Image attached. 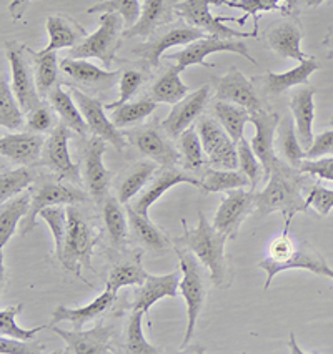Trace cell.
I'll use <instances>...</instances> for the list:
<instances>
[{
    "label": "cell",
    "instance_id": "cell-1",
    "mask_svg": "<svg viewBox=\"0 0 333 354\" xmlns=\"http://www.w3.org/2000/svg\"><path fill=\"white\" fill-rule=\"evenodd\" d=\"M267 187L255 193V209L260 216L282 212L283 220H294L297 213H307L305 198L302 196V176L290 165L278 160L267 180Z\"/></svg>",
    "mask_w": 333,
    "mask_h": 354
},
{
    "label": "cell",
    "instance_id": "cell-2",
    "mask_svg": "<svg viewBox=\"0 0 333 354\" xmlns=\"http://www.w3.org/2000/svg\"><path fill=\"white\" fill-rule=\"evenodd\" d=\"M182 223L183 236L177 238L175 243L187 246L205 268H208L213 285L227 288L230 285L228 261L225 257V241L228 240L227 234L220 233L219 230H215V226L208 223L202 209H199V225L195 228L188 230L185 221Z\"/></svg>",
    "mask_w": 333,
    "mask_h": 354
},
{
    "label": "cell",
    "instance_id": "cell-3",
    "mask_svg": "<svg viewBox=\"0 0 333 354\" xmlns=\"http://www.w3.org/2000/svg\"><path fill=\"white\" fill-rule=\"evenodd\" d=\"M98 241V233L92 225L80 215L73 205L67 207V234H65L64 253L59 261L65 270L71 271L77 278H82L80 268L92 270V254Z\"/></svg>",
    "mask_w": 333,
    "mask_h": 354
},
{
    "label": "cell",
    "instance_id": "cell-4",
    "mask_svg": "<svg viewBox=\"0 0 333 354\" xmlns=\"http://www.w3.org/2000/svg\"><path fill=\"white\" fill-rule=\"evenodd\" d=\"M175 245L177 254H179V266L180 271H182L179 290L185 301H187V331H185L182 341V348H185L192 341L195 323L204 310L205 298H207V286H205L204 273L200 270L199 261H197L199 258L187 246L179 245V243H175Z\"/></svg>",
    "mask_w": 333,
    "mask_h": 354
},
{
    "label": "cell",
    "instance_id": "cell-5",
    "mask_svg": "<svg viewBox=\"0 0 333 354\" xmlns=\"http://www.w3.org/2000/svg\"><path fill=\"white\" fill-rule=\"evenodd\" d=\"M123 26L125 22L120 14H102L97 30L85 37L84 42L72 47L69 59H98L105 67H110L120 45Z\"/></svg>",
    "mask_w": 333,
    "mask_h": 354
},
{
    "label": "cell",
    "instance_id": "cell-6",
    "mask_svg": "<svg viewBox=\"0 0 333 354\" xmlns=\"http://www.w3.org/2000/svg\"><path fill=\"white\" fill-rule=\"evenodd\" d=\"M224 0H183L175 6V14L187 20L192 27L200 28L205 34L222 39H255L253 32H238L225 27L224 22H237L233 17H220L210 14V6H222Z\"/></svg>",
    "mask_w": 333,
    "mask_h": 354
},
{
    "label": "cell",
    "instance_id": "cell-7",
    "mask_svg": "<svg viewBox=\"0 0 333 354\" xmlns=\"http://www.w3.org/2000/svg\"><path fill=\"white\" fill-rule=\"evenodd\" d=\"M7 59H9L10 72H12V90L17 97L20 106L24 112H30L35 106L40 105V93L37 88L35 72L30 67L26 52V45L15 42V40H7L6 42Z\"/></svg>",
    "mask_w": 333,
    "mask_h": 354
},
{
    "label": "cell",
    "instance_id": "cell-8",
    "mask_svg": "<svg viewBox=\"0 0 333 354\" xmlns=\"http://www.w3.org/2000/svg\"><path fill=\"white\" fill-rule=\"evenodd\" d=\"M217 52H230L237 53V55L244 57L252 64H257V60L250 55L249 47L244 40L240 39H222L217 35H205L204 39L195 40V42L188 44L187 47L182 48L180 52L172 53L168 55V59L177 62V68L180 72H183L185 68L190 67V65H202V67H215L213 64H207L205 57L210 55V53Z\"/></svg>",
    "mask_w": 333,
    "mask_h": 354
},
{
    "label": "cell",
    "instance_id": "cell-9",
    "mask_svg": "<svg viewBox=\"0 0 333 354\" xmlns=\"http://www.w3.org/2000/svg\"><path fill=\"white\" fill-rule=\"evenodd\" d=\"M87 201V193H84L80 188L69 187L59 182H42L35 190L32 192V201L28 213L20 221L19 234L27 236L37 225V216L40 215L44 208L53 207V205H77Z\"/></svg>",
    "mask_w": 333,
    "mask_h": 354
},
{
    "label": "cell",
    "instance_id": "cell-10",
    "mask_svg": "<svg viewBox=\"0 0 333 354\" xmlns=\"http://www.w3.org/2000/svg\"><path fill=\"white\" fill-rule=\"evenodd\" d=\"M204 151L207 155L208 163L213 168H224V170H235L238 167L237 143L230 138L220 123L212 120L210 117H202L197 127Z\"/></svg>",
    "mask_w": 333,
    "mask_h": 354
},
{
    "label": "cell",
    "instance_id": "cell-11",
    "mask_svg": "<svg viewBox=\"0 0 333 354\" xmlns=\"http://www.w3.org/2000/svg\"><path fill=\"white\" fill-rule=\"evenodd\" d=\"M71 129L65 123H59L53 127V130L45 140L42 150V163L48 167L53 173L60 178H67L71 182L80 183V171L79 165H75L71 160L69 153V140H71Z\"/></svg>",
    "mask_w": 333,
    "mask_h": 354
},
{
    "label": "cell",
    "instance_id": "cell-12",
    "mask_svg": "<svg viewBox=\"0 0 333 354\" xmlns=\"http://www.w3.org/2000/svg\"><path fill=\"white\" fill-rule=\"evenodd\" d=\"M72 97L75 100L77 106L80 109L82 115H84L85 122H87L89 130L92 131V135L104 138L105 142L112 143L118 151H123L127 147V138L125 135L118 131L117 127L114 125V122L110 118H107L105 115V106L100 104V100L87 95V93L80 92V90L72 88Z\"/></svg>",
    "mask_w": 333,
    "mask_h": 354
},
{
    "label": "cell",
    "instance_id": "cell-13",
    "mask_svg": "<svg viewBox=\"0 0 333 354\" xmlns=\"http://www.w3.org/2000/svg\"><path fill=\"white\" fill-rule=\"evenodd\" d=\"M105 140L92 135L84 150V182L89 195L98 205L104 203L110 185V171L104 165Z\"/></svg>",
    "mask_w": 333,
    "mask_h": 354
},
{
    "label": "cell",
    "instance_id": "cell-14",
    "mask_svg": "<svg viewBox=\"0 0 333 354\" xmlns=\"http://www.w3.org/2000/svg\"><path fill=\"white\" fill-rule=\"evenodd\" d=\"M255 209V192H245L242 188L230 190L222 200L219 209H217L213 226L220 233L227 234L228 238H235L245 218Z\"/></svg>",
    "mask_w": 333,
    "mask_h": 354
},
{
    "label": "cell",
    "instance_id": "cell-15",
    "mask_svg": "<svg viewBox=\"0 0 333 354\" xmlns=\"http://www.w3.org/2000/svg\"><path fill=\"white\" fill-rule=\"evenodd\" d=\"M280 120V115L267 112L263 109L250 113V122L255 127V137L250 142V147L263 167V180H269L273 165L278 162V156L273 151V135Z\"/></svg>",
    "mask_w": 333,
    "mask_h": 354
},
{
    "label": "cell",
    "instance_id": "cell-16",
    "mask_svg": "<svg viewBox=\"0 0 333 354\" xmlns=\"http://www.w3.org/2000/svg\"><path fill=\"white\" fill-rule=\"evenodd\" d=\"M55 335L67 343L64 353L67 354H112L115 349L112 348V328L105 324H97L96 328L89 331L82 329H73V331H65V329L51 326Z\"/></svg>",
    "mask_w": 333,
    "mask_h": 354
},
{
    "label": "cell",
    "instance_id": "cell-17",
    "mask_svg": "<svg viewBox=\"0 0 333 354\" xmlns=\"http://www.w3.org/2000/svg\"><path fill=\"white\" fill-rule=\"evenodd\" d=\"M125 138L141 153L149 156L150 160L162 167H174L175 163L180 162V151L155 127L127 131Z\"/></svg>",
    "mask_w": 333,
    "mask_h": 354
},
{
    "label": "cell",
    "instance_id": "cell-18",
    "mask_svg": "<svg viewBox=\"0 0 333 354\" xmlns=\"http://www.w3.org/2000/svg\"><path fill=\"white\" fill-rule=\"evenodd\" d=\"M213 84H215V95L219 100L244 106L250 113L258 112V110L263 109L260 98L255 93L252 82L238 68L232 67L224 77L215 78Z\"/></svg>",
    "mask_w": 333,
    "mask_h": 354
},
{
    "label": "cell",
    "instance_id": "cell-19",
    "mask_svg": "<svg viewBox=\"0 0 333 354\" xmlns=\"http://www.w3.org/2000/svg\"><path fill=\"white\" fill-rule=\"evenodd\" d=\"M208 93H210V86L204 85L172 106L170 113L162 122V129L165 130L168 137L179 138L190 127V123L199 118V115L204 112L205 105H207L208 97H210Z\"/></svg>",
    "mask_w": 333,
    "mask_h": 354
},
{
    "label": "cell",
    "instance_id": "cell-20",
    "mask_svg": "<svg viewBox=\"0 0 333 354\" xmlns=\"http://www.w3.org/2000/svg\"><path fill=\"white\" fill-rule=\"evenodd\" d=\"M303 39L302 26L294 19H282L272 24L265 34L267 45L275 53L285 59H294L303 62L308 57L300 48V42Z\"/></svg>",
    "mask_w": 333,
    "mask_h": 354
},
{
    "label": "cell",
    "instance_id": "cell-21",
    "mask_svg": "<svg viewBox=\"0 0 333 354\" xmlns=\"http://www.w3.org/2000/svg\"><path fill=\"white\" fill-rule=\"evenodd\" d=\"M180 0H143L142 14L137 24L123 30L122 37L134 39V37H149L159 27L170 24L175 14V6Z\"/></svg>",
    "mask_w": 333,
    "mask_h": 354
},
{
    "label": "cell",
    "instance_id": "cell-22",
    "mask_svg": "<svg viewBox=\"0 0 333 354\" xmlns=\"http://www.w3.org/2000/svg\"><path fill=\"white\" fill-rule=\"evenodd\" d=\"M205 34L204 30L200 28L192 27V26H182V27H175L172 30H168L167 34L157 37V39L150 40V42H145L138 47L134 48V53H137L138 57H143L145 60L150 62V65L157 67L160 57L162 53L167 50V48L175 47V45H188L195 40L204 39Z\"/></svg>",
    "mask_w": 333,
    "mask_h": 354
},
{
    "label": "cell",
    "instance_id": "cell-23",
    "mask_svg": "<svg viewBox=\"0 0 333 354\" xmlns=\"http://www.w3.org/2000/svg\"><path fill=\"white\" fill-rule=\"evenodd\" d=\"M45 138L40 133H10L0 138V153L12 163L30 165L42 158Z\"/></svg>",
    "mask_w": 333,
    "mask_h": 354
},
{
    "label": "cell",
    "instance_id": "cell-24",
    "mask_svg": "<svg viewBox=\"0 0 333 354\" xmlns=\"http://www.w3.org/2000/svg\"><path fill=\"white\" fill-rule=\"evenodd\" d=\"M180 183H187V185H193V187L202 188V182H200L199 178H195V176H190L188 173L177 170L174 167H165V170L160 171V175L154 180V182H152L150 187L143 193H141V196L135 200V203L132 205V208H134L137 213H141L142 216L149 218V209L152 205H154L155 201L163 195V193Z\"/></svg>",
    "mask_w": 333,
    "mask_h": 354
},
{
    "label": "cell",
    "instance_id": "cell-25",
    "mask_svg": "<svg viewBox=\"0 0 333 354\" xmlns=\"http://www.w3.org/2000/svg\"><path fill=\"white\" fill-rule=\"evenodd\" d=\"M115 298H117V293L112 291V288L105 285V291L100 296H97L92 303H89L87 306L82 308H67L64 304H59L52 313V324L62 323V321H67L71 323L73 329H82L85 324L90 323V321L97 319L98 316L104 315V313L112 306Z\"/></svg>",
    "mask_w": 333,
    "mask_h": 354
},
{
    "label": "cell",
    "instance_id": "cell-26",
    "mask_svg": "<svg viewBox=\"0 0 333 354\" xmlns=\"http://www.w3.org/2000/svg\"><path fill=\"white\" fill-rule=\"evenodd\" d=\"M180 286V271L154 277L149 274L143 285L135 293V301L132 310H141L147 315L152 306L162 298H177V291Z\"/></svg>",
    "mask_w": 333,
    "mask_h": 354
},
{
    "label": "cell",
    "instance_id": "cell-27",
    "mask_svg": "<svg viewBox=\"0 0 333 354\" xmlns=\"http://www.w3.org/2000/svg\"><path fill=\"white\" fill-rule=\"evenodd\" d=\"M314 88L305 86L300 88L290 98L291 117L295 120V129L300 140V145L307 150L314 143V120H315V102Z\"/></svg>",
    "mask_w": 333,
    "mask_h": 354
},
{
    "label": "cell",
    "instance_id": "cell-28",
    "mask_svg": "<svg viewBox=\"0 0 333 354\" xmlns=\"http://www.w3.org/2000/svg\"><path fill=\"white\" fill-rule=\"evenodd\" d=\"M45 28L48 32V45L42 50L55 52L60 48H69L79 45V40L87 37L85 28L75 20L64 17V15H48Z\"/></svg>",
    "mask_w": 333,
    "mask_h": 354
},
{
    "label": "cell",
    "instance_id": "cell-29",
    "mask_svg": "<svg viewBox=\"0 0 333 354\" xmlns=\"http://www.w3.org/2000/svg\"><path fill=\"white\" fill-rule=\"evenodd\" d=\"M32 192L14 196L9 201H3L0 207V248H6L12 234L19 230L20 221L26 218L30 208Z\"/></svg>",
    "mask_w": 333,
    "mask_h": 354
},
{
    "label": "cell",
    "instance_id": "cell-30",
    "mask_svg": "<svg viewBox=\"0 0 333 354\" xmlns=\"http://www.w3.org/2000/svg\"><path fill=\"white\" fill-rule=\"evenodd\" d=\"M318 68L320 65L316 64L315 59L310 57V59L300 62L298 67L291 68L285 73L269 72L263 77V80H265V86L270 93H273V95H282L283 92H287L291 86L308 84V77L314 72H316Z\"/></svg>",
    "mask_w": 333,
    "mask_h": 354
},
{
    "label": "cell",
    "instance_id": "cell-31",
    "mask_svg": "<svg viewBox=\"0 0 333 354\" xmlns=\"http://www.w3.org/2000/svg\"><path fill=\"white\" fill-rule=\"evenodd\" d=\"M127 215H129V223L134 230L135 236L141 240L145 248H149L154 253H163L170 248V240L155 226L147 216H142L141 213L135 212L132 205L127 203Z\"/></svg>",
    "mask_w": 333,
    "mask_h": 354
},
{
    "label": "cell",
    "instance_id": "cell-32",
    "mask_svg": "<svg viewBox=\"0 0 333 354\" xmlns=\"http://www.w3.org/2000/svg\"><path fill=\"white\" fill-rule=\"evenodd\" d=\"M48 102L51 106L55 110V113L62 118V122L69 127V129L75 131L79 135L87 133V122H85L84 115L77 104H73L72 93L65 92L60 86H53L52 92L48 93Z\"/></svg>",
    "mask_w": 333,
    "mask_h": 354
},
{
    "label": "cell",
    "instance_id": "cell-33",
    "mask_svg": "<svg viewBox=\"0 0 333 354\" xmlns=\"http://www.w3.org/2000/svg\"><path fill=\"white\" fill-rule=\"evenodd\" d=\"M180 70L175 67L168 68L162 77L152 85L150 98L157 104H172L182 100L183 97L188 95V86L180 80Z\"/></svg>",
    "mask_w": 333,
    "mask_h": 354
},
{
    "label": "cell",
    "instance_id": "cell-34",
    "mask_svg": "<svg viewBox=\"0 0 333 354\" xmlns=\"http://www.w3.org/2000/svg\"><path fill=\"white\" fill-rule=\"evenodd\" d=\"M224 6L232 7V9H238L244 12V17L237 19L240 26H244L245 20L249 15L253 17V34L258 35V14L260 12H270V10H280L285 14H290V10L295 6H298V0H238V2H232V0H224Z\"/></svg>",
    "mask_w": 333,
    "mask_h": 354
},
{
    "label": "cell",
    "instance_id": "cell-35",
    "mask_svg": "<svg viewBox=\"0 0 333 354\" xmlns=\"http://www.w3.org/2000/svg\"><path fill=\"white\" fill-rule=\"evenodd\" d=\"M60 68L73 80L85 85H100L104 82H112L118 75V72H109L85 59H69V57L60 62Z\"/></svg>",
    "mask_w": 333,
    "mask_h": 354
},
{
    "label": "cell",
    "instance_id": "cell-36",
    "mask_svg": "<svg viewBox=\"0 0 333 354\" xmlns=\"http://www.w3.org/2000/svg\"><path fill=\"white\" fill-rule=\"evenodd\" d=\"M30 59L34 62L35 82L40 97H47L59 78V57L55 52L40 50L30 52Z\"/></svg>",
    "mask_w": 333,
    "mask_h": 354
},
{
    "label": "cell",
    "instance_id": "cell-37",
    "mask_svg": "<svg viewBox=\"0 0 333 354\" xmlns=\"http://www.w3.org/2000/svg\"><path fill=\"white\" fill-rule=\"evenodd\" d=\"M213 112H215L217 120L220 122V125L224 127L233 142L238 143L244 138L245 125L246 122H250L249 110L237 104L219 100L213 105Z\"/></svg>",
    "mask_w": 333,
    "mask_h": 354
},
{
    "label": "cell",
    "instance_id": "cell-38",
    "mask_svg": "<svg viewBox=\"0 0 333 354\" xmlns=\"http://www.w3.org/2000/svg\"><path fill=\"white\" fill-rule=\"evenodd\" d=\"M278 148H280L283 158L287 160V163L294 168H300L303 158H305V150L300 145V140L297 135V129H295V120L291 115L283 117L280 123H278Z\"/></svg>",
    "mask_w": 333,
    "mask_h": 354
},
{
    "label": "cell",
    "instance_id": "cell-39",
    "mask_svg": "<svg viewBox=\"0 0 333 354\" xmlns=\"http://www.w3.org/2000/svg\"><path fill=\"white\" fill-rule=\"evenodd\" d=\"M102 215L112 245L118 250L123 248L127 243V220L118 198L107 196L102 203Z\"/></svg>",
    "mask_w": 333,
    "mask_h": 354
},
{
    "label": "cell",
    "instance_id": "cell-40",
    "mask_svg": "<svg viewBox=\"0 0 333 354\" xmlns=\"http://www.w3.org/2000/svg\"><path fill=\"white\" fill-rule=\"evenodd\" d=\"M249 178L242 171L224 170V168H207L202 188L208 193H224L246 187Z\"/></svg>",
    "mask_w": 333,
    "mask_h": 354
},
{
    "label": "cell",
    "instance_id": "cell-41",
    "mask_svg": "<svg viewBox=\"0 0 333 354\" xmlns=\"http://www.w3.org/2000/svg\"><path fill=\"white\" fill-rule=\"evenodd\" d=\"M24 110L7 80H0V125L7 130H19L24 125Z\"/></svg>",
    "mask_w": 333,
    "mask_h": 354
},
{
    "label": "cell",
    "instance_id": "cell-42",
    "mask_svg": "<svg viewBox=\"0 0 333 354\" xmlns=\"http://www.w3.org/2000/svg\"><path fill=\"white\" fill-rule=\"evenodd\" d=\"M155 170H157V165L154 162H142L132 170L129 175L123 178V182L118 187V201L122 205H127L134 198L135 195H138V192L145 187L147 182L152 178Z\"/></svg>",
    "mask_w": 333,
    "mask_h": 354
},
{
    "label": "cell",
    "instance_id": "cell-43",
    "mask_svg": "<svg viewBox=\"0 0 333 354\" xmlns=\"http://www.w3.org/2000/svg\"><path fill=\"white\" fill-rule=\"evenodd\" d=\"M155 109H157V102H154L152 98L127 102V104L118 106V109L112 110L110 120L114 122V125L117 129H123V127H129L132 123H137L143 120V118H147L150 113L155 112Z\"/></svg>",
    "mask_w": 333,
    "mask_h": 354
},
{
    "label": "cell",
    "instance_id": "cell-44",
    "mask_svg": "<svg viewBox=\"0 0 333 354\" xmlns=\"http://www.w3.org/2000/svg\"><path fill=\"white\" fill-rule=\"evenodd\" d=\"M35 182V171L27 167H19L14 170L3 171L0 176V200L9 201L14 196L20 195V192L27 190Z\"/></svg>",
    "mask_w": 333,
    "mask_h": 354
},
{
    "label": "cell",
    "instance_id": "cell-45",
    "mask_svg": "<svg viewBox=\"0 0 333 354\" xmlns=\"http://www.w3.org/2000/svg\"><path fill=\"white\" fill-rule=\"evenodd\" d=\"M145 313L141 310H134L130 315L129 323L125 329V349L132 354H159L162 353L159 348L152 346L142 331V319Z\"/></svg>",
    "mask_w": 333,
    "mask_h": 354
},
{
    "label": "cell",
    "instance_id": "cell-46",
    "mask_svg": "<svg viewBox=\"0 0 333 354\" xmlns=\"http://www.w3.org/2000/svg\"><path fill=\"white\" fill-rule=\"evenodd\" d=\"M149 273L143 270L142 263L130 261V263H120V265L114 266L110 271L109 279H107V286L112 288V291L117 293L123 286H134V285H143Z\"/></svg>",
    "mask_w": 333,
    "mask_h": 354
},
{
    "label": "cell",
    "instance_id": "cell-47",
    "mask_svg": "<svg viewBox=\"0 0 333 354\" xmlns=\"http://www.w3.org/2000/svg\"><path fill=\"white\" fill-rule=\"evenodd\" d=\"M87 14H120L129 28L141 19V0H102L89 7Z\"/></svg>",
    "mask_w": 333,
    "mask_h": 354
},
{
    "label": "cell",
    "instance_id": "cell-48",
    "mask_svg": "<svg viewBox=\"0 0 333 354\" xmlns=\"http://www.w3.org/2000/svg\"><path fill=\"white\" fill-rule=\"evenodd\" d=\"M179 147H180V151H182L183 167L187 168V170L195 171L204 167L205 151H204L202 142H200L199 131H195L188 127V129L179 137Z\"/></svg>",
    "mask_w": 333,
    "mask_h": 354
},
{
    "label": "cell",
    "instance_id": "cell-49",
    "mask_svg": "<svg viewBox=\"0 0 333 354\" xmlns=\"http://www.w3.org/2000/svg\"><path fill=\"white\" fill-rule=\"evenodd\" d=\"M40 218L48 225L53 234V243H55V257L62 258L65 245V234H67V208H62V205H53L40 212Z\"/></svg>",
    "mask_w": 333,
    "mask_h": 354
},
{
    "label": "cell",
    "instance_id": "cell-50",
    "mask_svg": "<svg viewBox=\"0 0 333 354\" xmlns=\"http://www.w3.org/2000/svg\"><path fill=\"white\" fill-rule=\"evenodd\" d=\"M22 313V304H15V306H9V308H3L0 311V333L2 336L7 337H15V339H24V341H30L34 339L37 333L44 331V329L51 328V326H39L34 329H24L20 328L17 324V315Z\"/></svg>",
    "mask_w": 333,
    "mask_h": 354
},
{
    "label": "cell",
    "instance_id": "cell-51",
    "mask_svg": "<svg viewBox=\"0 0 333 354\" xmlns=\"http://www.w3.org/2000/svg\"><path fill=\"white\" fill-rule=\"evenodd\" d=\"M237 153H238V167H240V171L249 178L250 188L255 190L257 185L263 178V167L262 163L258 162L257 155L253 153L252 147L246 142L245 138H242L240 142L237 143Z\"/></svg>",
    "mask_w": 333,
    "mask_h": 354
},
{
    "label": "cell",
    "instance_id": "cell-52",
    "mask_svg": "<svg viewBox=\"0 0 333 354\" xmlns=\"http://www.w3.org/2000/svg\"><path fill=\"white\" fill-rule=\"evenodd\" d=\"M143 84V75L138 70H125L120 77V93H118V100L110 102V104H105V110H115L118 106H122L123 104L130 100L132 97L137 93V90L141 88Z\"/></svg>",
    "mask_w": 333,
    "mask_h": 354
},
{
    "label": "cell",
    "instance_id": "cell-53",
    "mask_svg": "<svg viewBox=\"0 0 333 354\" xmlns=\"http://www.w3.org/2000/svg\"><path fill=\"white\" fill-rule=\"evenodd\" d=\"M307 208H314L318 216H327L333 209V190L316 183L305 198Z\"/></svg>",
    "mask_w": 333,
    "mask_h": 354
},
{
    "label": "cell",
    "instance_id": "cell-54",
    "mask_svg": "<svg viewBox=\"0 0 333 354\" xmlns=\"http://www.w3.org/2000/svg\"><path fill=\"white\" fill-rule=\"evenodd\" d=\"M53 125V115L52 110L45 104H40L34 110L28 112L26 127L27 131H34V133H45L52 129Z\"/></svg>",
    "mask_w": 333,
    "mask_h": 354
},
{
    "label": "cell",
    "instance_id": "cell-55",
    "mask_svg": "<svg viewBox=\"0 0 333 354\" xmlns=\"http://www.w3.org/2000/svg\"><path fill=\"white\" fill-rule=\"evenodd\" d=\"M298 170L307 175H315L322 180L333 182V156H323L320 160H303Z\"/></svg>",
    "mask_w": 333,
    "mask_h": 354
},
{
    "label": "cell",
    "instance_id": "cell-56",
    "mask_svg": "<svg viewBox=\"0 0 333 354\" xmlns=\"http://www.w3.org/2000/svg\"><path fill=\"white\" fill-rule=\"evenodd\" d=\"M44 351V344H32L28 341L7 336H2L0 339V353L2 354H39Z\"/></svg>",
    "mask_w": 333,
    "mask_h": 354
},
{
    "label": "cell",
    "instance_id": "cell-57",
    "mask_svg": "<svg viewBox=\"0 0 333 354\" xmlns=\"http://www.w3.org/2000/svg\"><path fill=\"white\" fill-rule=\"evenodd\" d=\"M328 155H333V130L323 131V133H320L318 137L314 138V143L307 150L305 158L314 160Z\"/></svg>",
    "mask_w": 333,
    "mask_h": 354
},
{
    "label": "cell",
    "instance_id": "cell-58",
    "mask_svg": "<svg viewBox=\"0 0 333 354\" xmlns=\"http://www.w3.org/2000/svg\"><path fill=\"white\" fill-rule=\"evenodd\" d=\"M30 2H34V0H12L9 6L10 17L14 20L22 19L24 14H26V10L28 9V6H30Z\"/></svg>",
    "mask_w": 333,
    "mask_h": 354
},
{
    "label": "cell",
    "instance_id": "cell-59",
    "mask_svg": "<svg viewBox=\"0 0 333 354\" xmlns=\"http://www.w3.org/2000/svg\"><path fill=\"white\" fill-rule=\"evenodd\" d=\"M315 274H322V277H327V278L333 279V270L327 265V261H325L323 258L320 259V263H318V265H316Z\"/></svg>",
    "mask_w": 333,
    "mask_h": 354
},
{
    "label": "cell",
    "instance_id": "cell-60",
    "mask_svg": "<svg viewBox=\"0 0 333 354\" xmlns=\"http://www.w3.org/2000/svg\"><path fill=\"white\" fill-rule=\"evenodd\" d=\"M323 45L325 47H328V50H330V53H328V59H333V28L328 32V35L325 37Z\"/></svg>",
    "mask_w": 333,
    "mask_h": 354
},
{
    "label": "cell",
    "instance_id": "cell-61",
    "mask_svg": "<svg viewBox=\"0 0 333 354\" xmlns=\"http://www.w3.org/2000/svg\"><path fill=\"white\" fill-rule=\"evenodd\" d=\"M325 2H328V0H298V3H303L307 7H318Z\"/></svg>",
    "mask_w": 333,
    "mask_h": 354
},
{
    "label": "cell",
    "instance_id": "cell-62",
    "mask_svg": "<svg viewBox=\"0 0 333 354\" xmlns=\"http://www.w3.org/2000/svg\"><path fill=\"white\" fill-rule=\"evenodd\" d=\"M330 123H332V125H333V115H332V120H330Z\"/></svg>",
    "mask_w": 333,
    "mask_h": 354
}]
</instances>
